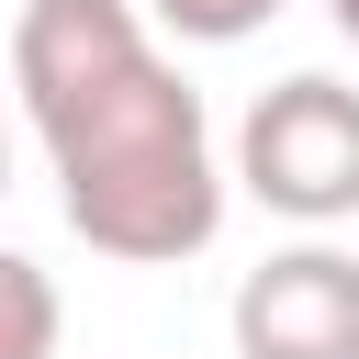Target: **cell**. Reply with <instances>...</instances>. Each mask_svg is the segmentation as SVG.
Returning a JSON list of instances; mask_svg holds the SVG:
<instances>
[{
  "mask_svg": "<svg viewBox=\"0 0 359 359\" xmlns=\"http://www.w3.org/2000/svg\"><path fill=\"white\" fill-rule=\"evenodd\" d=\"M11 90L56 168V213L90 258L180 269L224 236V157L202 90L157 56L146 0H22Z\"/></svg>",
  "mask_w": 359,
  "mask_h": 359,
  "instance_id": "1",
  "label": "cell"
},
{
  "mask_svg": "<svg viewBox=\"0 0 359 359\" xmlns=\"http://www.w3.org/2000/svg\"><path fill=\"white\" fill-rule=\"evenodd\" d=\"M236 191L292 224H348L359 213V90L325 67H292L280 90H258L236 123Z\"/></svg>",
  "mask_w": 359,
  "mask_h": 359,
  "instance_id": "2",
  "label": "cell"
},
{
  "mask_svg": "<svg viewBox=\"0 0 359 359\" xmlns=\"http://www.w3.org/2000/svg\"><path fill=\"white\" fill-rule=\"evenodd\" d=\"M236 359H359V258L303 236L236 280Z\"/></svg>",
  "mask_w": 359,
  "mask_h": 359,
  "instance_id": "3",
  "label": "cell"
},
{
  "mask_svg": "<svg viewBox=\"0 0 359 359\" xmlns=\"http://www.w3.org/2000/svg\"><path fill=\"white\" fill-rule=\"evenodd\" d=\"M0 292H11V348L0 359H56V280H45V258H0Z\"/></svg>",
  "mask_w": 359,
  "mask_h": 359,
  "instance_id": "4",
  "label": "cell"
},
{
  "mask_svg": "<svg viewBox=\"0 0 359 359\" xmlns=\"http://www.w3.org/2000/svg\"><path fill=\"white\" fill-rule=\"evenodd\" d=\"M269 11H280V0H146V22L180 34V45H247Z\"/></svg>",
  "mask_w": 359,
  "mask_h": 359,
  "instance_id": "5",
  "label": "cell"
},
{
  "mask_svg": "<svg viewBox=\"0 0 359 359\" xmlns=\"http://www.w3.org/2000/svg\"><path fill=\"white\" fill-rule=\"evenodd\" d=\"M325 11H337V34H348V45H359V0H325Z\"/></svg>",
  "mask_w": 359,
  "mask_h": 359,
  "instance_id": "6",
  "label": "cell"
}]
</instances>
